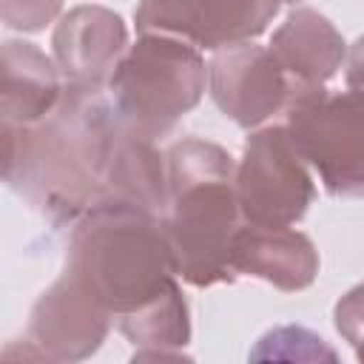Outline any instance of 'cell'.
I'll use <instances>...</instances> for the list:
<instances>
[{
	"mask_svg": "<svg viewBox=\"0 0 364 364\" xmlns=\"http://www.w3.org/2000/svg\"><path fill=\"white\" fill-rule=\"evenodd\" d=\"M210 94L239 125H259L276 111H287L299 94L270 48L239 43L219 51L210 63Z\"/></svg>",
	"mask_w": 364,
	"mask_h": 364,
	"instance_id": "obj_8",
	"label": "cell"
},
{
	"mask_svg": "<svg viewBox=\"0 0 364 364\" xmlns=\"http://www.w3.org/2000/svg\"><path fill=\"white\" fill-rule=\"evenodd\" d=\"M336 324H338V333H344L347 341L355 347L358 358H364V284L338 301Z\"/></svg>",
	"mask_w": 364,
	"mask_h": 364,
	"instance_id": "obj_15",
	"label": "cell"
},
{
	"mask_svg": "<svg viewBox=\"0 0 364 364\" xmlns=\"http://www.w3.org/2000/svg\"><path fill=\"white\" fill-rule=\"evenodd\" d=\"M122 333L131 341L142 344H185L188 341V313L179 290H168L156 301L145 304L136 313L122 316Z\"/></svg>",
	"mask_w": 364,
	"mask_h": 364,
	"instance_id": "obj_14",
	"label": "cell"
},
{
	"mask_svg": "<svg viewBox=\"0 0 364 364\" xmlns=\"http://www.w3.org/2000/svg\"><path fill=\"white\" fill-rule=\"evenodd\" d=\"M276 3H296V0H276Z\"/></svg>",
	"mask_w": 364,
	"mask_h": 364,
	"instance_id": "obj_18",
	"label": "cell"
},
{
	"mask_svg": "<svg viewBox=\"0 0 364 364\" xmlns=\"http://www.w3.org/2000/svg\"><path fill=\"white\" fill-rule=\"evenodd\" d=\"M276 9V0H142L136 28L179 37L196 48H228L262 34Z\"/></svg>",
	"mask_w": 364,
	"mask_h": 364,
	"instance_id": "obj_7",
	"label": "cell"
},
{
	"mask_svg": "<svg viewBox=\"0 0 364 364\" xmlns=\"http://www.w3.org/2000/svg\"><path fill=\"white\" fill-rule=\"evenodd\" d=\"M347 88L364 91V37L353 46L350 63H347Z\"/></svg>",
	"mask_w": 364,
	"mask_h": 364,
	"instance_id": "obj_17",
	"label": "cell"
},
{
	"mask_svg": "<svg viewBox=\"0 0 364 364\" xmlns=\"http://www.w3.org/2000/svg\"><path fill=\"white\" fill-rule=\"evenodd\" d=\"M270 51L296 91L324 85L344 63V43L338 31L310 9H299L282 23L270 40Z\"/></svg>",
	"mask_w": 364,
	"mask_h": 364,
	"instance_id": "obj_12",
	"label": "cell"
},
{
	"mask_svg": "<svg viewBox=\"0 0 364 364\" xmlns=\"http://www.w3.org/2000/svg\"><path fill=\"white\" fill-rule=\"evenodd\" d=\"M20 156H6V168L20 162V191L57 219L85 213L105 185L119 139L117 119L97 88L71 85L43 122L20 128Z\"/></svg>",
	"mask_w": 364,
	"mask_h": 364,
	"instance_id": "obj_1",
	"label": "cell"
},
{
	"mask_svg": "<svg viewBox=\"0 0 364 364\" xmlns=\"http://www.w3.org/2000/svg\"><path fill=\"white\" fill-rule=\"evenodd\" d=\"M125 46V26L117 14L100 6L74 9L54 34L57 65L65 71L71 85L97 88L108 82Z\"/></svg>",
	"mask_w": 364,
	"mask_h": 364,
	"instance_id": "obj_9",
	"label": "cell"
},
{
	"mask_svg": "<svg viewBox=\"0 0 364 364\" xmlns=\"http://www.w3.org/2000/svg\"><path fill=\"white\" fill-rule=\"evenodd\" d=\"M287 134L330 193L364 196V91H299L287 105Z\"/></svg>",
	"mask_w": 364,
	"mask_h": 364,
	"instance_id": "obj_5",
	"label": "cell"
},
{
	"mask_svg": "<svg viewBox=\"0 0 364 364\" xmlns=\"http://www.w3.org/2000/svg\"><path fill=\"white\" fill-rule=\"evenodd\" d=\"M57 9H60V0H6L3 14L9 26L37 31L54 17Z\"/></svg>",
	"mask_w": 364,
	"mask_h": 364,
	"instance_id": "obj_16",
	"label": "cell"
},
{
	"mask_svg": "<svg viewBox=\"0 0 364 364\" xmlns=\"http://www.w3.org/2000/svg\"><path fill=\"white\" fill-rule=\"evenodd\" d=\"M230 264L233 273H253L282 290H301L313 282L318 259L310 239L290 225H247L233 233Z\"/></svg>",
	"mask_w": 364,
	"mask_h": 364,
	"instance_id": "obj_10",
	"label": "cell"
},
{
	"mask_svg": "<svg viewBox=\"0 0 364 364\" xmlns=\"http://www.w3.org/2000/svg\"><path fill=\"white\" fill-rule=\"evenodd\" d=\"M165 159L162 228L176 273L199 287L222 282L233 273L230 242L239 230L233 162L219 145L202 139L176 142Z\"/></svg>",
	"mask_w": 364,
	"mask_h": 364,
	"instance_id": "obj_3",
	"label": "cell"
},
{
	"mask_svg": "<svg viewBox=\"0 0 364 364\" xmlns=\"http://www.w3.org/2000/svg\"><path fill=\"white\" fill-rule=\"evenodd\" d=\"M108 313H136L173 290V253L162 216L125 202H97L77 228L65 270Z\"/></svg>",
	"mask_w": 364,
	"mask_h": 364,
	"instance_id": "obj_2",
	"label": "cell"
},
{
	"mask_svg": "<svg viewBox=\"0 0 364 364\" xmlns=\"http://www.w3.org/2000/svg\"><path fill=\"white\" fill-rule=\"evenodd\" d=\"M233 188L247 225L284 228L304 216L313 179L287 128H264L247 139Z\"/></svg>",
	"mask_w": 364,
	"mask_h": 364,
	"instance_id": "obj_6",
	"label": "cell"
},
{
	"mask_svg": "<svg viewBox=\"0 0 364 364\" xmlns=\"http://www.w3.org/2000/svg\"><path fill=\"white\" fill-rule=\"evenodd\" d=\"M108 88L128 128L154 139L199 102L205 91V63L196 46L179 37L145 34L117 63Z\"/></svg>",
	"mask_w": 364,
	"mask_h": 364,
	"instance_id": "obj_4",
	"label": "cell"
},
{
	"mask_svg": "<svg viewBox=\"0 0 364 364\" xmlns=\"http://www.w3.org/2000/svg\"><path fill=\"white\" fill-rule=\"evenodd\" d=\"M105 318L108 310L65 273L43 293L31 318V333L40 338L37 344L54 347L57 355H85L102 341L108 330Z\"/></svg>",
	"mask_w": 364,
	"mask_h": 364,
	"instance_id": "obj_11",
	"label": "cell"
},
{
	"mask_svg": "<svg viewBox=\"0 0 364 364\" xmlns=\"http://www.w3.org/2000/svg\"><path fill=\"white\" fill-rule=\"evenodd\" d=\"M60 102V82L54 65L31 43H6V88L3 114L6 128H31L43 122Z\"/></svg>",
	"mask_w": 364,
	"mask_h": 364,
	"instance_id": "obj_13",
	"label": "cell"
}]
</instances>
